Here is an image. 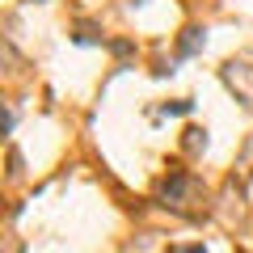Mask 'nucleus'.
Here are the masks:
<instances>
[{"label": "nucleus", "mask_w": 253, "mask_h": 253, "mask_svg": "<svg viewBox=\"0 0 253 253\" xmlns=\"http://www.w3.org/2000/svg\"><path fill=\"white\" fill-rule=\"evenodd\" d=\"M190 186H194V181H190V173H169V181H165V186H161V199H165V207H169V203H173V207H181V194H186V190Z\"/></svg>", "instance_id": "1"}, {"label": "nucleus", "mask_w": 253, "mask_h": 253, "mask_svg": "<svg viewBox=\"0 0 253 253\" xmlns=\"http://www.w3.org/2000/svg\"><path fill=\"white\" fill-rule=\"evenodd\" d=\"M207 30H199V26H190V30H181V38H177V55L181 59H190V55H199L203 51V42H207Z\"/></svg>", "instance_id": "2"}, {"label": "nucleus", "mask_w": 253, "mask_h": 253, "mask_svg": "<svg viewBox=\"0 0 253 253\" xmlns=\"http://www.w3.org/2000/svg\"><path fill=\"white\" fill-rule=\"evenodd\" d=\"M190 106H194V101H165L161 114H190Z\"/></svg>", "instance_id": "3"}, {"label": "nucleus", "mask_w": 253, "mask_h": 253, "mask_svg": "<svg viewBox=\"0 0 253 253\" xmlns=\"http://www.w3.org/2000/svg\"><path fill=\"white\" fill-rule=\"evenodd\" d=\"M186 135H190V139H186L190 148H207V131H199V126H190Z\"/></svg>", "instance_id": "4"}, {"label": "nucleus", "mask_w": 253, "mask_h": 253, "mask_svg": "<svg viewBox=\"0 0 253 253\" xmlns=\"http://www.w3.org/2000/svg\"><path fill=\"white\" fill-rule=\"evenodd\" d=\"M173 253H207L203 245H186V249H173Z\"/></svg>", "instance_id": "5"}]
</instances>
